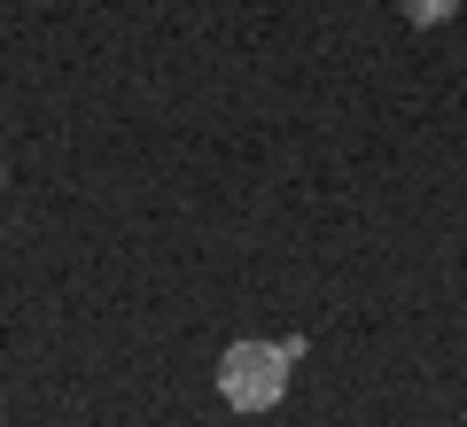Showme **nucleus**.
<instances>
[{"mask_svg":"<svg viewBox=\"0 0 467 427\" xmlns=\"http://www.w3.org/2000/svg\"><path fill=\"white\" fill-rule=\"evenodd\" d=\"M304 342H234L218 358V396L234 412H273L288 396V373H296Z\"/></svg>","mask_w":467,"mask_h":427,"instance_id":"nucleus-1","label":"nucleus"},{"mask_svg":"<svg viewBox=\"0 0 467 427\" xmlns=\"http://www.w3.org/2000/svg\"><path fill=\"white\" fill-rule=\"evenodd\" d=\"M451 8H460V0H405V16H413V24H444Z\"/></svg>","mask_w":467,"mask_h":427,"instance_id":"nucleus-2","label":"nucleus"}]
</instances>
